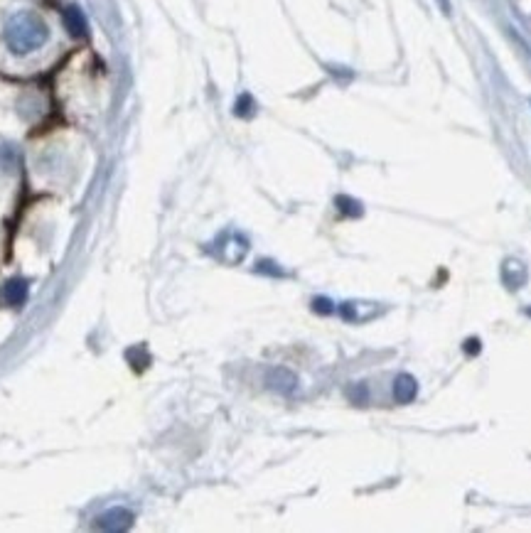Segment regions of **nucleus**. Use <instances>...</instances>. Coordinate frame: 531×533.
I'll return each instance as SVG.
<instances>
[{"label":"nucleus","instance_id":"nucleus-1","mask_svg":"<svg viewBox=\"0 0 531 533\" xmlns=\"http://www.w3.org/2000/svg\"><path fill=\"white\" fill-rule=\"evenodd\" d=\"M49 37L47 25L35 13H15L6 25V42L15 54H30L40 49Z\"/></svg>","mask_w":531,"mask_h":533},{"label":"nucleus","instance_id":"nucleus-2","mask_svg":"<svg viewBox=\"0 0 531 533\" xmlns=\"http://www.w3.org/2000/svg\"><path fill=\"white\" fill-rule=\"evenodd\" d=\"M27 293H30V285H27V280H22V278H13V280H8V283L3 285V293H0V300L6 302L8 307H20V305H25Z\"/></svg>","mask_w":531,"mask_h":533},{"label":"nucleus","instance_id":"nucleus-3","mask_svg":"<svg viewBox=\"0 0 531 533\" xmlns=\"http://www.w3.org/2000/svg\"><path fill=\"white\" fill-rule=\"evenodd\" d=\"M418 396V383L411 373H399L394 378V399L399 403H411Z\"/></svg>","mask_w":531,"mask_h":533},{"label":"nucleus","instance_id":"nucleus-4","mask_svg":"<svg viewBox=\"0 0 531 533\" xmlns=\"http://www.w3.org/2000/svg\"><path fill=\"white\" fill-rule=\"evenodd\" d=\"M502 280L509 290H516L526 283V268L519 263V261H507L502 265Z\"/></svg>","mask_w":531,"mask_h":533},{"label":"nucleus","instance_id":"nucleus-5","mask_svg":"<svg viewBox=\"0 0 531 533\" xmlns=\"http://www.w3.org/2000/svg\"><path fill=\"white\" fill-rule=\"evenodd\" d=\"M268 383H271V389L291 394V391L295 389V376H293L291 371H286V369H273V371L268 373Z\"/></svg>","mask_w":531,"mask_h":533},{"label":"nucleus","instance_id":"nucleus-6","mask_svg":"<svg viewBox=\"0 0 531 533\" xmlns=\"http://www.w3.org/2000/svg\"><path fill=\"white\" fill-rule=\"evenodd\" d=\"M64 22H67V27H69V32H72V35H84V32H86V17H84L82 15V10H79V8H67V10H64Z\"/></svg>","mask_w":531,"mask_h":533},{"label":"nucleus","instance_id":"nucleus-7","mask_svg":"<svg viewBox=\"0 0 531 533\" xmlns=\"http://www.w3.org/2000/svg\"><path fill=\"white\" fill-rule=\"evenodd\" d=\"M254 99H251L249 93H241L239 99H236V104H234V114L236 116H241V118H249L251 114H254Z\"/></svg>","mask_w":531,"mask_h":533},{"label":"nucleus","instance_id":"nucleus-8","mask_svg":"<svg viewBox=\"0 0 531 533\" xmlns=\"http://www.w3.org/2000/svg\"><path fill=\"white\" fill-rule=\"evenodd\" d=\"M337 207H339V212L349 214V217H360L362 214V204L352 197H337Z\"/></svg>","mask_w":531,"mask_h":533},{"label":"nucleus","instance_id":"nucleus-9","mask_svg":"<svg viewBox=\"0 0 531 533\" xmlns=\"http://www.w3.org/2000/svg\"><path fill=\"white\" fill-rule=\"evenodd\" d=\"M347 394H349V399L357 401V403H364V401H367V386H364V383H357V386H352Z\"/></svg>","mask_w":531,"mask_h":533},{"label":"nucleus","instance_id":"nucleus-10","mask_svg":"<svg viewBox=\"0 0 531 533\" xmlns=\"http://www.w3.org/2000/svg\"><path fill=\"white\" fill-rule=\"evenodd\" d=\"M313 310L320 312V315H330L334 307H332V302H330L328 298H315V300H313Z\"/></svg>","mask_w":531,"mask_h":533},{"label":"nucleus","instance_id":"nucleus-11","mask_svg":"<svg viewBox=\"0 0 531 533\" xmlns=\"http://www.w3.org/2000/svg\"><path fill=\"white\" fill-rule=\"evenodd\" d=\"M465 352L477 354L479 352V339H468V342H465Z\"/></svg>","mask_w":531,"mask_h":533}]
</instances>
